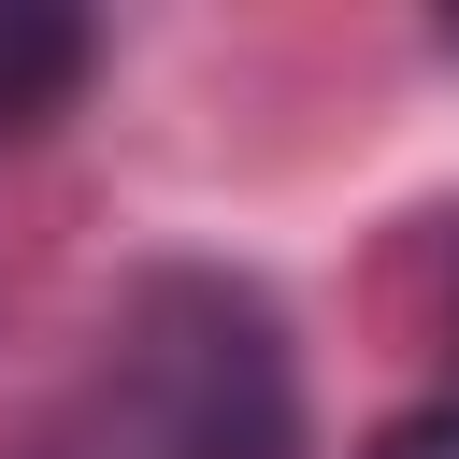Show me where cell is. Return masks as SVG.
<instances>
[{
	"instance_id": "6da1fadb",
	"label": "cell",
	"mask_w": 459,
	"mask_h": 459,
	"mask_svg": "<svg viewBox=\"0 0 459 459\" xmlns=\"http://www.w3.org/2000/svg\"><path fill=\"white\" fill-rule=\"evenodd\" d=\"M29 459H287L273 316L215 273L129 287V316L100 330V359L72 373V402L43 416Z\"/></svg>"
},
{
	"instance_id": "7a4b0ae2",
	"label": "cell",
	"mask_w": 459,
	"mask_h": 459,
	"mask_svg": "<svg viewBox=\"0 0 459 459\" xmlns=\"http://www.w3.org/2000/svg\"><path fill=\"white\" fill-rule=\"evenodd\" d=\"M86 86V14L57 0H0V129H43Z\"/></svg>"
},
{
	"instance_id": "3957f363",
	"label": "cell",
	"mask_w": 459,
	"mask_h": 459,
	"mask_svg": "<svg viewBox=\"0 0 459 459\" xmlns=\"http://www.w3.org/2000/svg\"><path fill=\"white\" fill-rule=\"evenodd\" d=\"M373 459H459V402H416V416H387V430H373Z\"/></svg>"
}]
</instances>
